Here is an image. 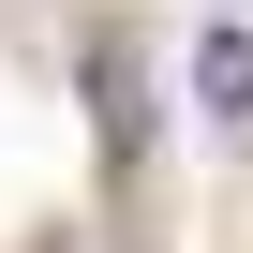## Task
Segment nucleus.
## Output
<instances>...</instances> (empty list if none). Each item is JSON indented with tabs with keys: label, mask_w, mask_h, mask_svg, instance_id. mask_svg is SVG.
Masks as SVG:
<instances>
[{
	"label": "nucleus",
	"mask_w": 253,
	"mask_h": 253,
	"mask_svg": "<svg viewBox=\"0 0 253 253\" xmlns=\"http://www.w3.org/2000/svg\"><path fill=\"white\" fill-rule=\"evenodd\" d=\"M194 104L209 119H253V30H209L194 45Z\"/></svg>",
	"instance_id": "obj_2"
},
{
	"label": "nucleus",
	"mask_w": 253,
	"mask_h": 253,
	"mask_svg": "<svg viewBox=\"0 0 253 253\" xmlns=\"http://www.w3.org/2000/svg\"><path fill=\"white\" fill-rule=\"evenodd\" d=\"M89 134H104V179H149V45L134 30H89Z\"/></svg>",
	"instance_id": "obj_1"
}]
</instances>
